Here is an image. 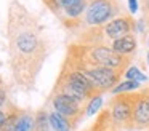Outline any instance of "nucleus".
<instances>
[{"label": "nucleus", "instance_id": "obj_1", "mask_svg": "<svg viewBox=\"0 0 149 131\" xmlns=\"http://www.w3.org/2000/svg\"><path fill=\"white\" fill-rule=\"evenodd\" d=\"M7 38L15 80L21 86H32L50 54V45L39 19L18 0L8 6Z\"/></svg>", "mask_w": 149, "mask_h": 131}, {"label": "nucleus", "instance_id": "obj_2", "mask_svg": "<svg viewBox=\"0 0 149 131\" xmlns=\"http://www.w3.org/2000/svg\"><path fill=\"white\" fill-rule=\"evenodd\" d=\"M68 53L74 54L75 58L85 61V62L103 66L107 69H112L116 72L125 73L130 67L133 58H127L116 53L107 45H85V43H74L69 46Z\"/></svg>", "mask_w": 149, "mask_h": 131}, {"label": "nucleus", "instance_id": "obj_3", "mask_svg": "<svg viewBox=\"0 0 149 131\" xmlns=\"http://www.w3.org/2000/svg\"><path fill=\"white\" fill-rule=\"evenodd\" d=\"M136 32V21L132 15L123 13V15L114 18L112 21L106 22L104 26L93 29H85L79 35L77 43L85 45H107L109 46L114 40L123 37L128 34Z\"/></svg>", "mask_w": 149, "mask_h": 131}, {"label": "nucleus", "instance_id": "obj_4", "mask_svg": "<svg viewBox=\"0 0 149 131\" xmlns=\"http://www.w3.org/2000/svg\"><path fill=\"white\" fill-rule=\"evenodd\" d=\"M66 62L71 64L72 67L82 72L95 86L98 88V91L101 94L107 91H112L120 82H122V77L123 73L120 72H116L112 69H107V67H103V66H95V64H90V62H85V61L75 58L74 54L68 53L66 56Z\"/></svg>", "mask_w": 149, "mask_h": 131}, {"label": "nucleus", "instance_id": "obj_5", "mask_svg": "<svg viewBox=\"0 0 149 131\" xmlns=\"http://www.w3.org/2000/svg\"><path fill=\"white\" fill-rule=\"evenodd\" d=\"M120 15H123L122 0H88L80 27L82 30L100 27Z\"/></svg>", "mask_w": 149, "mask_h": 131}, {"label": "nucleus", "instance_id": "obj_6", "mask_svg": "<svg viewBox=\"0 0 149 131\" xmlns=\"http://www.w3.org/2000/svg\"><path fill=\"white\" fill-rule=\"evenodd\" d=\"M133 104H135V93L114 94L112 98H111L107 110H109L114 123H116L120 130L130 131V128H132Z\"/></svg>", "mask_w": 149, "mask_h": 131}, {"label": "nucleus", "instance_id": "obj_7", "mask_svg": "<svg viewBox=\"0 0 149 131\" xmlns=\"http://www.w3.org/2000/svg\"><path fill=\"white\" fill-rule=\"evenodd\" d=\"M52 105H53V110L58 112L63 117H66L74 126H77V123L85 117V107L87 105L79 104L74 99L68 98L64 94H59V93H53Z\"/></svg>", "mask_w": 149, "mask_h": 131}, {"label": "nucleus", "instance_id": "obj_8", "mask_svg": "<svg viewBox=\"0 0 149 131\" xmlns=\"http://www.w3.org/2000/svg\"><path fill=\"white\" fill-rule=\"evenodd\" d=\"M141 130H149V93L146 88L135 93L132 128H130V131H141Z\"/></svg>", "mask_w": 149, "mask_h": 131}, {"label": "nucleus", "instance_id": "obj_9", "mask_svg": "<svg viewBox=\"0 0 149 131\" xmlns=\"http://www.w3.org/2000/svg\"><path fill=\"white\" fill-rule=\"evenodd\" d=\"M109 46L112 48L116 53L122 54V56L133 58L136 53V50H138V40H136L135 34H128V35H123V37L114 40Z\"/></svg>", "mask_w": 149, "mask_h": 131}, {"label": "nucleus", "instance_id": "obj_10", "mask_svg": "<svg viewBox=\"0 0 149 131\" xmlns=\"http://www.w3.org/2000/svg\"><path fill=\"white\" fill-rule=\"evenodd\" d=\"M87 131H122V130L114 123L109 110H107V109H103V110L98 114L95 123L91 125Z\"/></svg>", "mask_w": 149, "mask_h": 131}, {"label": "nucleus", "instance_id": "obj_11", "mask_svg": "<svg viewBox=\"0 0 149 131\" xmlns=\"http://www.w3.org/2000/svg\"><path fill=\"white\" fill-rule=\"evenodd\" d=\"M48 118H50V125H52L53 131H74V128H75L68 118L59 115L58 112H55V110L48 114Z\"/></svg>", "mask_w": 149, "mask_h": 131}, {"label": "nucleus", "instance_id": "obj_12", "mask_svg": "<svg viewBox=\"0 0 149 131\" xmlns=\"http://www.w3.org/2000/svg\"><path fill=\"white\" fill-rule=\"evenodd\" d=\"M36 130V115L29 112H19L13 131H34Z\"/></svg>", "mask_w": 149, "mask_h": 131}, {"label": "nucleus", "instance_id": "obj_13", "mask_svg": "<svg viewBox=\"0 0 149 131\" xmlns=\"http://www.w3.org/2000/svg\"><path fill=\"white\" fill-rule=\"evenodd\" d=\"M139 88H141V83L139 82H135V80H122L111 93H112V96L114 94H123V93H133L135 89L139 91Z\"/></svg>", "mask_w": 149, "mask_h": 131}, {"label": "nucleus", "instance_id": "obj_14", "mask_svg": "<svg viewBox=\"0 0 149 131\" xmlns=\"http://www.w3.org/2000/svg\"><path fill=\"white\" fill-rule=\"evenodd\" d=\"M34 131H53L52 125H50V118L48 114L43 110L37 112L36 114V130Z\"/></svg>", "mask_w": 149, "mask_h": 131}, {"label": "nucleus", "instance_id": "obj_15", "mask_svg": "<svg viewBox=\"0 0 149 131\" xmlns=\"http://www.w3.org/2000/svg\"><path fill=\"white\" fill-rule=\"evenodd\" d=\"M101 105H103V94H96L88 101L87 107H85V117H90L95 115L98 110H101Z\"/></svg>", "mask_w": 149, "mask_h": 131}, {"label": "nucleus", "instance_id": "obj_16", "mask_svg": "<svg viewBox=\"0 0 149 131\" xmlns=\"http://www.w3.org/2000/svg\"><path fill=\"white\" fill-rule=\"evenodd\" d=\"M125 80H135V82H148V77L138 69V67H128L125 72Z\"/></svg>", "mask_w": 149, "mask_h": 131}, {"label": "nucleus", "instance_id": "obj_17", "mask_svg": "<svg viewBox=\"0 0 149 131\" xmlns=\"http://www.w3.org/2000/svg\"><path fill=\"white\" fill-rule=\"evenodd\" d=\"M75 2H79V0H47V5H48L55 13L59 15L66 6L72 5V3H75Z\"/></svg>", "mask_w": 149, "mask_h": 131}, {"label": "nucleus", "instance_id": "obj_18", "mask_svg": "<svg viewBox=\"0 0 149 131\" xmlns=\"http://www.w3.org/2000/svg\"><path fill=\"white\" fill-rule=\"evenodd\" d=\"M143 11H144V21L149 24V0H143Z\"/></svg>", "mask_w": 149, "mask_h": 131}, {"label": "nucleus", "instance_id": "obj_19", "mask_svg": "<svg viewBox=\"0 0 149 131\" xmlns=\"http://www.w3.org/2000/svg\"><path fill=\"white\" fill-rule=\"evenodd\" d=\"M127 2H128V10L132 15L138 11V0H127Z\"/></svg>", "mask_w": 149, "mask_h": 131}, {"label": "nucleus", "instance_id": "obj_20", "mask_svg": "<svg viewBox=\"0 0 149 131\" xmlns=\"http://www.w3.org/2000/svg\"><path fill=\"white\" fill-rule=\"evenodd\" d=\"M7 102V91H5V88H2L0 86V109H2V105Z\"/></svg>", "mask_w": 149, "mask_h": 131}, {"label": "nucleus", "instance_id": "obj_21", "mask_svg": "<svg viewBox=\"0 0 149 131\" xmlns=\"http://www.w3.org/2000/svg\"><path fill=\"white\" fill-rule=\"evenodd\" d=\"M5 120H7V112H3L2 109H0V130H2V126H3Z\"/></svg>", "mask_w": 149, "mask_h": 131}, {"label": "nucleus", "instance_id": "obj_22", "mask_svg": "<svg viewBox=\"0 0 149 131\" xmlns=\"http://www.w3.org/2000/svg\"><path fill=\"white\" fill-rule=\"evenodd\" d=\"M148 64H149V51H148Z\"/></svg>", "mask_w": 149, "mask_h": 131}, {"label": "nucleus", "instance_id": "obj_23", "mask_svg": "<svg viewBox=\"0 0 149 131\" xmlns=\"http://www.w3.org/2000/svg\"><path fill=\"white\" fill-rule=\"evenodd\" d=\"M146 89H148V93H149V86H146Z\"/></svg>", "mask_w": 149, "mask_h": 131}, {"label": "nucleus", "instance_id": "obj_24", "mask_svg": "<svg viewBox=\"0 0 149 131\" xmlns=\"http://www.w3.org/2000/svg\"><path fill=\"white\" fill-rule=\"evenodd\" d=\"M0 86H2V78H0Z\"/></svg>", "mask_w": 149, "mask_h": 131}, {"label": "nucleus", "instance_id": "obj_25", "mask_svg": "<svg viewBox=\"0 0 149 131\" xmlns=\"http://www.w3.org/2000/svg\"><path fill=\"white\" fill-rule=\"evenodd\" d=\"M148 45H149V38H148Z\"/></svg>", "mask_w": 149, "mask_h": 131}, {"label": "nucleus", "instance_id": "obj_26", "mask_svg": "<svg viewBox=\"0 0 149 131\" xmlns=\"http://www.w3.org/2000/svg\"><path fill=\"white\" fill-rule=\"evenodd\" d=\"M0 131H2V130H0Z\"/></svg>", "mask_w": 149, "mask_h": 131}, {"label": "nucleus", "instance_id": "obj_27", "mask_svg": "<svg viewBox=\"0 0 149 131\" xmlns=\"http://www.w3.org/2000/svg\"><path fill=\"white\" fill-rule=\"evenodd\" d=\"M45 2H47V0H45Z\"/></svg>", "mask_w": 149, "mask_h": 131}]
</instances>
